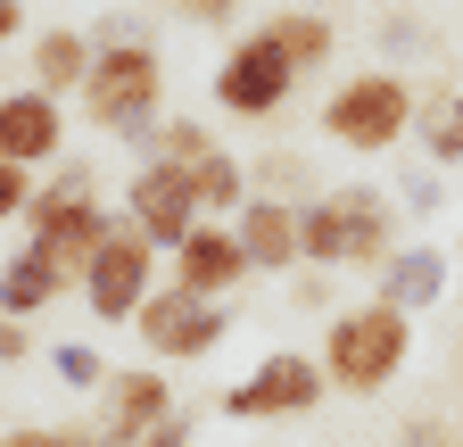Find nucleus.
Masks as SVG:
<instances>
[{"instance_id": "obj_1", "label": "nucleus", "mask_w": 463, "mask_h": 447, "mask_svg": "<svg viewBox=\"0 0 463 447\" xmlns=\"http://www.w3.org/2000/svg\"><path fill=\"white\" fill-rule=\"evenodd\" d=\"M397 257V207L373 183H339L298 207V265L315 273H381Z\"/></svg>"}, {"instance_id": "obj_2", "label": "nucleus", "mask_w": 463, "mask_h": 447, "mask_svg": "<svg viewBox=\"0 0 463 447\" xmlns=\"http://www.w3.org/2000/svg\"><path fill=\"white\" fill-rule=\"evenodd\" d=\"M405 357H414V315H397V307H381V299L331 315L323 348H315L323 381L347 389V398H381V389L405 373Z\"/></svg>"}, {"instance_id": "obj_3", "label": "nucleus", "mask_w": 463, "mask_h": 447, "mask_svg": "<svg viewBox=\"0 0 463 447\" xmlns=\"http://www.w3.org/2000/svg\"><path fill=\"white\" fill-rule=\"evenodd\" d=\"M414 117H422V91L397 67H356L323 100V141L356 149V157H381V149H397L405 133H414Z\"/></svg>"}, {"instance_id": "obj_4", "label": "nucleus", "mask_w": 463, "mask_h": 447, "mask_svg": "<svg viewBox=\"0 0 463 447\" xmlns=\"http://www.w3.org/2000/svg\"><path fill=\"white\" fill-rule=\"evenodd\" d=\"M83 117L99 125V133H125V141H141L157 117H165V59H157V42H108L99 59H91V75H83Z\"/></svg>"}, {"instance_id": "obj_5", "label": "nucleus", "mask_w": 463, "mask_h": 447, "mask_svg": "<svg viewBox=\"0 0 463 447\" xmlns=\"http://www.w3.org/2000/svg\"><path fill=\"white\" fill-rule=\"evenodd\" d=\"M133 331H141V348H149L157 365H199V357H215V348L232 340V307H223V299H191V290L157 282V290H149V307L133 315Z\"/></svg>"}, {"instance_id": "obj_6", "label": "nucleus", "mask_w": 463, "mask_h": 447, "mask_svg": "<svg viewBox=\"0 0 463 447\" xmlns=\"http://www.w3.org/2000/svg\"><path fill=\"white\" fill-rule=\"evenodd\" d=\"M75 290H83L91 323H108V331H116V323H133V315L149 307V290H157V249L133 233L125 215H116V233L99 241V257L83 265V282H75Z\"/></svg>"}, {"instance_id": "obj_7", "label": "nucleus", "mask_w": 463, "mask_h": 447, "mask_svg": "<svg viewBox=\"0 0 463 447\" xmlns=\"http://www.w3.org/2000/svg\"><path fill=\"white\" fill-rule=\"evenodd\" d=\"M323 365L315 357H298V348H273L265 365H249L241 381L223 389V414L232 423H298V414H315L323 406Z\"/></svg>"}, {"instance_id": "obj_8", "label": "nucleus", "mask_w": 463, "mask_h": 447, "mask_svg": "<svg viewBox=\"0 0 463 447\" xmlns=\"http://www.w3.org/2000/svg\"><path fill=\"white\" fill-rule=\"evenodd\" d=\"M289 91H298V67H289L265 33H241L223 50V67H215V108L241 117V125H273L289 108Z\"/></svg>"}, {"instance_id": "obj_9", "label": "nucleus", "mask_w": 463, "mask_h": 447, "mask_svg": "<svg viewBox=\"0 0 463 447\" xmlns=\"http://www.w3.org/2000/svg\"><path fill=\"white\" fill-rule=\"evenodd\" d=\"M125 224L149 241V249H183L191 233H199V191H191V166H157V157H141L133 175H125Z\"/></svg>"}, {"instance_id": "obj_10", "label": "nucleus", "mask_w": 463, "mask_h": 447, "mask_svg": "<svg viewBox=\"0 0 463 447\" xmlns=\"http://www.w3.org/2000/svg\"><path fill=\"white\" fill-rule=\"evenodd\" d=\"M165 414H174V381H165L157 365H116V373L99 381V431H108L116 447L149 439Z\"/></svg>"}, {"instance_id": "obj_11", "label": "nucleus", "mask_w": 463, "mask_h": 447, "mask_svg": "<svg viewBox=\"0 0 463 447\" xmlns=\"http://www.w3.org/2000/svg\"><path fill=\"white\" fill-rule=\"evenodd\" d=\"M58 149H67V100H50V91H0V166H50Z\"/></svg>"}, {"instance_id": "obj_12", "label": "nucleus", "mask_w": 463, "mask_h": 447, "mask_svg": "<svg viewBox=\"0 0 463 447\" xmlns=\"http://www.w3.org/2000/svg\"><path fill=\"white\" fill-rule=\"evenodd\" d=\"M165 265H174V290H191V299H232V290L249 282L241 233H232V224H207V215H199V233L174 249Z\"/></svg>"}, {"instance_id": "obj_13", "label": "nucleus", "mask_w": 463, "mask_h": 447, "mask_svg": "<svg viewBox=\"0 0 463 447\" xmlns=\"http://www.w3.org/2000/svg\"><path fill=\"white\" fill-rule=\"evenodd\" d=\"M232 233H241L249 273H265V282L298 273V207H289V199H257V191H249V207L232 215Z\"/></svg>"}, {"instance_id": "obj_14", "label": "nucleus", "mask_w": 463, "mask_h": 447, "mask_svg": "<svg viewBox=\"0 0 463 447\" xmlns=\"http://www.w3.org/2000/svg\"><path fill=\"white\" fill-rule=\"evenodd\" d=\"M116 233V215L99 207V199H83V207H58L50 224H33V233H25V249H42L58 273H67V282H83V265L99 257V241Z\"/></svg>"}, {"instance_id": "obj_15", "label": "nucleus", "mask_w": 463, "mask_h": 447, "mask_svg": "<svg viewBox=\"0 0 463 447\" xmlns=\"http://www.w3.org/2000/svg\"><path fill=\"white\" fill-rule=\"evenodd\" d=\"M447 299V249L439 241H397V257L381 265V307L397 315H422Z\"/></svg>"}, {"instance_id": "obj_16", "label": "nucleus", "mask_w": 463, "mask_h": 447, "mask_svg": "<svg viewBox=\"0 0 463 447\" xmlns=\"http://www.w3.org/2000/svg\"><path fill=\"white\" fill-rule=\"evenodd\" d=\"M67 290H75V282H67V273H58L42 249H25V241H17V257H0V315L33 323L42 307H58Z\"/></svg>"}, {"instance_id": "obj_17", "label": "nucleus", "mask_w": 463, "mask_h": 447, "mask_svg": "<svg viewBox=\"0 0 463 447\" xmlns=\"http://www.w3.org/2000/svg\"><path fill=\"white\" fill-rule=\"evenodd\" d=\"M273 50L298 75H315V67H331V50H339V33H331V9H265V25H257Z\"/></svg>"}, {"instance_id": "obj_18", "label": "nucleus", "mask_w": 463, "mask_h": 447, "mask_svg": "<svg viewBox=\"0 0 463 447\" xmlns=\"http://www.w3.org/2000/svg\"><path fill=\"white\" fill-rule=\"evenodd\" d=\"M91 33H75V25H50L42 42H33V91H50V100H67V91H83V75H91Z\"/></svg>"}, {"instance_id": "obj_19", "label": "nucleus", "mask_w": 463, "mask_h": 447, "mask_svg": "<svg viewBox=\"0 0 463 447\" xmlns=\"http://www.w3.org/2000/svg\"><path fill=\"white\" fill-rule=\"evenodd\" d=\"M191 191H199V215L207 224H232L249 207V166L232 157V149H207L199 166H191Z\"/></svg>"}, {"instance_id": "obj_20", "label": "nucleus", "mask_w": 463, "mask_h": 447, "mask_svg": "<svg viewBox=\"0 0 463 447\" xmlns=\"http://www.w3.org/2000/svg\"><path fill=\"white\" fill-rule=\"evenodd\" d=\"M414 141H422V157H430V166H463V91H439V100H422Z\"/></svg>"}, {"instance_id": "obj_21", "label": "nucleus", "mask_w": 463, "mask_h": 447, "mask_svg": "<svg viewBox=\"0 0 463 447\" xmlns=\"http://www.w3.org/2000/svg\"><path fill=\"white\" fill-rule=\"evenodd\" d=\"M215 149V133L199 125V117H157L149 133H141V157H157V166H199Z\"/></svg>"}, {"instance_id": "obj_22", "label": "nucleus", "mask_w": 463, "mask_h": 447, "mask_svg": "<svg viewBox=\"0 0 463 447\" xmlns=\"http://www.w3.org/2000/svg\"><path fill=\"white\" fill-rule=\"evenodd\" d=\"M83 199H99V183H91V166H83V157H67V175L33 183V207H25V233H33V224H50L58 207H83Z\"/></svg>"}, {"instance_id": "obj_23", "label": "nucleus", "mask_w": 463, "mask_h": 447, "mask_svg": "<svg viewBox=\"0 0 463 447\" xmlns=\"http://www.w3.org/2000/svg\"><path fill=\"white\" fill-rule=\"evenodd\" d=\"M50 373L67 381V389H99V381H108L116 365H108V357H99L91 340H58V348H50Z\"/></svg>"}, {"instance_id": "obj_24", "label": "nucleus", "mask_w": 463, "mask_h": 447, "mask_svg": "<svg viewBox=\"0 0 463 447\" xmlns=\"http://www.w3.org/2000/svg\"><path fill=\"white\" fill-rule=\"evenodd\" d=\"M33 183H42V175H25V166H0V224H25Z\"/></svg>"}, {"instance_id": "obj_25", "label": "nucleus", "mask_w": 463, "mask_h": 447, "mask_svg": "<svg viewBox=\"0 0 463 447\" xmlns=\"http://www.w3.org/2000/svg\"><path fill=\"white\" fill-rule=\"evenodd\" d=\"M191 439H199V414H191V406H174V414H165L149 439H133V447H191Z\"/></svg>"}, {"instance_id": "obj_26", "label": "nucleus", "mask_w": 463, "mask_h": 447, "mask_svg": "<svg viewBox=\"0 0 463 447\" xmlns=\"http://www.w3.org/2000/svg\"><path fill=\"white\" fill-rule=\"evenodd\" d=\"M241 9H249V0H174V17H183V25H232Z\"/></svg>"}, {"instance_id": "obj_27", "label": "nucleus", "mask_w": 463, "mask_h": 447, "mask_svg": "<svg viewBox=\"0 0 463 447\" xmlns=\"http://www.w3.org/2000/svg\"><path fill=\"white\" fill-rule=\"evenodd\" d=\"M323 299H331V273H315V265H298V273H289V307H307V315H315Z\"/></svg>"}, {"instance_id": "obj_28", "label": "nucleus", "mask_w": 463, "mask_h": 447, "mask_svg": "<svg viewBox=\"0 0 463 447\" xmlns=\"http://www.w3.org/2000/svg\"><path fill=\"white\" fill-rule=\"evenodd\" d=\"M25 357H33V323L0 315V365H25Z\"/></svg>"}, {"instance_id": "obj_29", "label": "nucleus", "mask_w": 463, "mask_h": 447, "mask_svg": "<svg viewBox=\"0 0 463 447\" xmlns=\"http://www.w3.org/2000/svg\"><path fill=\"white\" fill-rule=\"evenodd\" d=\"M381 42H389V50H422V25H414V17H381Z\"/></svg>"}, {"instance_id": "obj_30", "label": "nucleus", "mask_w": 463, "mask_h": 447, "mask_svg": "<svg viewBox=\"0 0 463 447\" xmlns=\"http://www.w3.org/2000/svg\"><path fill=\"white\" fill-rule=\"evenodd\" d=\"M17 33H25V0H0V50H9Z\"/></svg>"}, {"instance_id": "obj_31", "label": "nucleus", "mask_w": 463, "mask_h": 447, "mask_svg": "<svg viewBox=\"0 0 463 447\" xmlns=\"http://www.w3.org/2000/svg\"><path fill=\"white\" fill-rule=\"evenodd\" d=\"M0 447H50V431H42V423H25V431H9Z\"/></svg>"}, {"instance_id": "obj_32", "label": "nucleus", "mask_w": 463, "mask_h": 447, "mask_svg": "<svg viewBox=\"0 0 463 447\" xmlns=\"http://www.w3.org/2000/svg\"><path fill=\"white\" fill-rule=\"evenodd\" d=\"M298 9H331V0H298Z\"/></svg>"}]
</instances>
